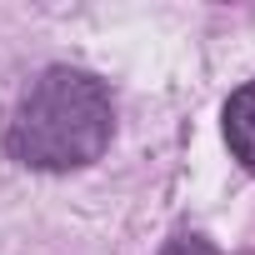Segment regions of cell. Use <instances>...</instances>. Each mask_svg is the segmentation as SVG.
<instances>
[{"label":"cell","mask_w":255,"mask_h":255,"mask_svg":"<svg viewBox=\"0 0 255 255\" xmlns=\"http://www.w3.org/2000/svg\"><path fill=\"white\" fill-rule=\"evenodd\" d=\"M160 255H220L205 235H170V245L160 250Z\"/></svg>","instance_id":"3"},{"label":"cell","mask_w":255,"mask_h":255,"mask_svg":"<svg viewBox=\"0 0 255 255\" xmlns=\"http://www.w3.org/2000/svg\"><path fill=\"white\" fill-rule=\"evenodd\" d=\"M115 135V110H110V90L70 65L45 70L15 105L10 120V150L15 160H25L30 170H80L90 160L105 155Z\"/></svg>","instance_id":"1"},{"label":"cell","mask_w":255,"mask_h":255,"mask_svg":"<svg viewBox=\"0 0 255 255\" xmlns=\"http://www.w3.org/2000/svg\"><path fill=\"white\" fill-rule=\"evenodd\" d=\"M225 145L245 170H255V80H245L225 100Z\"/></svg>","instance_id":"2"}]
</instances>
